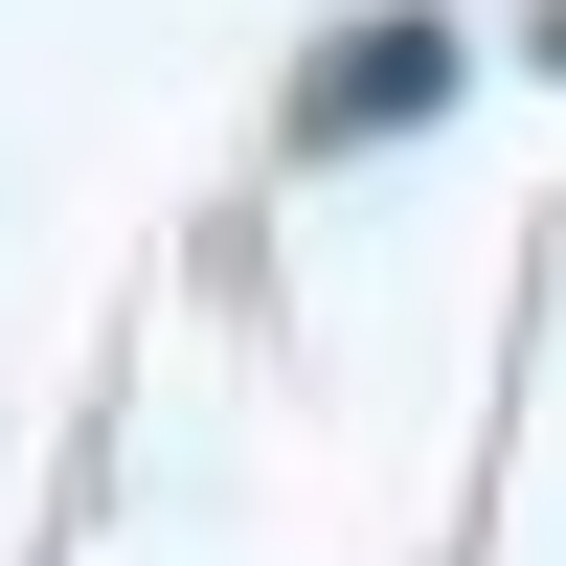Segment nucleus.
Returning <instances> with one entry per match:
<instances>
[{
  "instance_id": "1",
  "label": "nucleus",
  "mask_w": 566,
  "mask_h": 566,
  "mask_svg": "<svg viewBox=\"0 0 566 566\" xmlns=\"http://www.w3.org/2000/svg\"><path fill=\"white\" fill-rule=\"evenodd\" d=\"M431 91H453V23H340V69L295 91V136H317V159H363V136L431 114Z\"/></svg>"
},
{
  "instance_id": "2",
  "label": "nucleus",
  "mask_w": 566,
  "mask_h": 566,
  "mask_svg": "<svg viewBox=\"0 0 566 566\" xmlns=\"http://www.w3.org/2000/svg\"><path fill=\"white\" fill-rule=\"evenodd\" d=\"M544 69H566V0H544Z\"/></svg>"
}]
</instances>
